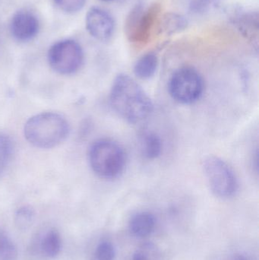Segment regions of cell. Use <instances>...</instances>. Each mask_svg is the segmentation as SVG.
<instances>
[{
    "label": "cell",
    "instance_id": "cell-1",
    "mask_svg": "<svg viewBox=\"0 0 259 260\" xmlns=\"http://www.w3.org/2000/svg\"><path fill=\"white\" fill-rule=\"evenodd\" d=\"M109 102L114 111L131 123L143 121L153 111L150 98L127 75H120L116 78L111 88Z\"/></svg>",
    "mask_w": 259,
    "mask_h": 260
},
{
    "label": "cell",
    "instance_id": "cell-2",
    "mask_svg": "<svg viewBox=\"0 0 259 260\" xmlns=\"http://www.w3.org/2000/svg\"><path fill=\"white\" fill-rule=\"evenodd\" d=\"M66 119L57 113L47 112L30 117L24 127V137L36 148L49 149L58 146L69 134Z\"/></svg>",
    "mask_w": 259,
    "mask_h": 260
},
{
    "label": "cell",
    "instance_id": "cell-3",
    "mask_svg": "<svg viewBox=\"0 0 259 260\" xmlns=\"http://www.w3.org/2000/svg\"><path fill=\"white\" fill-rule=\"evenodd\" d=\"M88 157L92 171L100 178L106 180L117 178L126 167L124 150L111 139L96 141L90 148Z\"/></svg>",
    "mask_w": 259,
    "mask_h": 260
},
{
    "label": "cell",
    "instance_id": "cell-4",
    "mask_svg": "<svg viewBox=\"0 0 259 260\" xmlns=\"http://www.w3.org/2000/svg\"><path fill=\"white\" fill-rule=\"evenodd\" d=\"M168 88L170 95L178 103L191 105L202 97L204 81L197 70L182 67L172 75Z\"/></svg>",
    "mask_w": 259,
    "mask_h": 260
},
{
    "label": "cell",
    "instance_id": "cell-5",
    "mask_svg": "<svg viewBox=\"0 0 259 260\" xmlns=\"http://www.w3.org/2000/svg\"><path fill=\"white\" fill-rule=\"evenodd\" d=\"M204 171L214 195L222 199L234 197L238 190V181L231 167L217 157H209L204 162Z\"/></svg>",
    "mask_w": 259,
    "mask_h": 260
},
{
    "label": "cell",
    "instance_id": "cell-6",
    "mask_svg": "<svg viewBox=\"0 0 259 260\" xmlns=\"http://www.w3.org/2000/svg\"><path fill=\"white\" fill-rule=\"evenodd\" d=\"M161 10V5L158 3L147 9L143 7L141 3L136 5L128 15L125 26L129 41L139 44L147 42L159 18Z\"/></svg>",
    "mask_w": 259,
    "mask_h": 260
},
{
    "label": "cell",
    "instance_id": "cell-7",
    "mask_svg": "<svg viewBox=\"0 0 259 260\" xmlns=\"http://www.w3.org/2000/svg\"><path fill=\"white\" fill-rule=\"evenodd\" d=\"M49 64L56 73L71 75L82 67L84 53L79 43L67 39L53 44L48 51Z\"/></svg>",
    "mask_w": 259,
    "mask_h": 260
},
{
    "label": "cell",
    "instance_id": "cell-8",
    "mask_svg": "<svg viewBox=\"0 0 259 260\" xmlns=\"http://www.w3.org/2000/svg\"><path fill=\"white\" fill-rule=\"evenodd\" d=\"M86 27L91 36L98 41H106L113 36L115 22L106 11L93 7L86 15Z\"/></svg>",
    "mask_w": 259,
    "mask_h": 260
},
{
    "label": "cell",
    "instance_id": "cell-9",
    "mask_svg": "<svg viewBox=\"0 0 259 260\" xmlns=\"http://www.w3.org/2000/svg\"><path fill=\"white\" fill-rule=\"evenodd\" d=\"M10 30L15 39L26 42L33 39L38 35L39 21L33 14L27 11H20L12 17Z\"/></svg>",
    "mask_w": 259,
    "mask_h": 260
},
{
    "label": "cell",
    "instance_id": "cell-10",
    "mask_svg": "<svg viewBox=\"0 0 259 260\" xmlns=\"http://www.w3.org/2000/svg\"><path fill=\"white\" fill-rule=\"evenodd\" d=\"M35 252L47 259H53L60 253L62 247V240L60 233L56 229L44 231L35 241Z\"/></svg>",
    "mask_w": 259,
    "mask_h": 260
},
{
    "label": "cell",
    "instance_id": "cell-11",
    "mask_svg": "<svg viewBox=\"0 0 259 260\" xmlns=\"http://www.w3.org/2000/svg\"><path fill=\"white\" fill-rule=\"evenodd\" d=\"M156 224V218L153 214L149 212H138L129 221V231L134 236L144 238L153 233Z\"/></svg>",
    "mask_w": 259,
    "mask_h": 260
},
{
    "label": "cell",
    "instance_id": "cell-12",
    "mask_svg": "<svg viewBox=\"0 0 259 260\" xmlns=\"http://www.w3.org/2000/svg\"><path fill=\"white\" fill-rule=\"evenodd\" d=\"M140 148L145 158L154 160L159 157L162 152V141L156 133L147 132L140 139Z\"/></svg>",
    "mask_w": 259,
    "mask_h": 260
},
{
    "label": "cell",
    "instance_id": "cell-13",
    "mask_svg": "<svg viewBox=\"0 0 259 260\" xmlns=\"http://www.w3.org/2000/svg\"><path fill=\"white\" fill-rule=\"evenodd\" d=\"M158 66V56L155 53H149L141 56L134 67V73L141 79H149L156 73Z\"/></svg>",
    "mask_w": 259,
    "mask_h": 260
},
{
    "label": "cell",
    "instance_id": "cell-14",
    "mask_svg": "<svg viewBox=\"0 0 259 260\" xmlns=\"http://www.w3.org/2000/svg\"><path fill=\"white\" fill-rule=\"evenodd\" d=\"M188 21L185 17L176 13H167L161 18L160 31L167 35L179 33L187 27Z\"/></svg>",
    "mask_w": 259,
    "mask_h": 260
},
{
    "label": "cell",
    "instance_id": "cell-15",
    "mask_svg": "<svg viewBox=\"0 0 259 260\" xmlns=\"http://www.w3.org/2000/svg\"><path fill=\"white\" fill-rule=\"evenodd\" d=\"M237 27L239 30L249 39L258 37V15L257 13L249 12L241 14L237 17Z\"/></svg>",
    "mask_w": 259,
    "mask_h": 260
},
{
    "label": "cell",
    "instance_id": "cell-16",
    "mask_svg": "<svg viewBox=\"0 0 259 260\" xmlns=\"http://www.w3.org/2000/svg\"><path fill=\"white\" fill-rule=\"evenodd\" d=\"M13 142L10 136L0 133V177L6 172L13 154Z\"/></svg>",
    "mask_w": 259,
    "mask_h": 260
},
{
    "label": "cell",
    "instance_id": "cell-17",
    "mask_svg": "<svg viewBox=\"0 0 259 260\" xmlns=\"http://www.w3.org/2000/svg\"><path fill=\"white\" fill-rule=\"evenodd\" d=\"M18 250L12 238L0 230V260L18 259Z\"/></svg>",
    "mask_w": 259,
    "mask_h": 260
},
{
    "label": "cell",
    "instance_id": "cell-18",
    "mask_svg": "<svg viewBox=\"0 0 259 260\" xmlns=\"http://www.w3.org/2000/svg\"><path fill=\"white\" fill-rule=\"evenodd\" d=\"M35 211L30 206H24L17 210L15 222L18 229L27 230L34 222Z\"/></svg>",
    "mask_w": 259,
    "mask_h": 260
},
{
    "label": "cell",
    "instance_id": "cell-19",
    "mask_svg": "<svg viewBox=\"0 0 259 260\" xmlns=\"http://www.w3.org/2000/svg\"><path fill=\"white\" fill-rule=\"evenodd\" d=\"M116 254L114 244L108 240H102L94 249L92 260H115Z\"/></svg>",
    "mask_w": 259,
    "mask_h": 260
},
{
    "label": "cell",
    "instance_id": "cell-20",
    "mask_svg": "<svg viewBox=\"0 0 259 260\" xmlns=\"http://www.w3.org/2000/svg\"><path fill=\"white\" fill-rule=\"evenodd\" d=\"M132 260H160L159 250L153 243H144L135 250Z\"/></svg>",
    "mask_w": 259,
    "mask_h": 260
},
{
    "label": "cell",
    "instance_id": "cell-21",
    "mask_svg": "<svg viewBox=\"0 0 259 260\" xmlns=\"http://www.w3.org/2000/svg\"><path fill=\"white\" fill-rule=\"evenodd\" d=\"M86 0H54L56 6L67 13H76L84 7Z\"/></svg>",
    "mask_w": 259,
    "mask_h": 260
},
{
    "label": "cell",
    "instance_id": "cell-22",
    "mask_svg": "<svg viewBox=\"0 0 259 260\" xmlns=\"http://www.w3.org/2000/svg\"><path fill=\"white\" fill-rule=\"evenodd\" d=\"M217 0H190V10L193 13H202L209 9Z\"/></svg>",
    "mask_w": 259,
    "mask_h": 260
},
{
    "label": "cell",
    "instance_id": "cell-23",
    "mask_svg": "<svg viewBox=\"0 0 259 260\" xmlns=\"http://www.w3.org/2000/svg\"><path fill=\"white\" fill-rule=\"evenodd\" d=\"M228 260H254L252 256L246 253H236L229 256Z\"/></svg>",
    "mask_w": 259,
    "mask_h": 260
},
{
    "label": "cell",
    "instance_id": "cell-24",
    "mask_svg": "<svg viewBox=\"0 0 259 260\" xmlns=\"http://www.w3.org/2000/svg\"><path fill=\"white\" fill-rule=\"evenodd\" d=\"M101 1H103V2H112V1H114V0H101Z\"/></svg>",
    "mask_w": 259,
    "mask_h": 260
}]
</instances>
